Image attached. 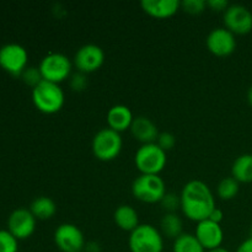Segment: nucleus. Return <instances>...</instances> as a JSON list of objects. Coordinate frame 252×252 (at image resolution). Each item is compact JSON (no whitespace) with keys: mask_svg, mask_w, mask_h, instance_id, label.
<instances>
[{"mask_svg":"<svg viewBox=\"0 0 252 252\" xmlns=\"http://www.w3.org/2000/svg\"><path fill=\"white\" fill-rule=\"evenodd\" d=\"M157 144L167 153L176 145V137L170 132H161L158 137Z\"/></svg>","mask_w":252,"mask_h":252,"instance_id":"obj_28","label":"nucleus"},{"mask_svg":"<svg viewBox=\"0 0 252 252\" xmlns=\"http://www.w3.org/2000/svg\"><path fill=\"white\" fill-rule=\"evenodd\" d=\"M130 252H162L164 236L152 224H139L128 238Z\"/></svg>","mask_w":252,"mask_h":252,"instance_id":"obj_3","label":"nucleus"},{"mask_svg":"<svg viewBox=\"0 0 252 252\" xmlns=\"http://www.w3.org/2000/svg\"><path fill=\"white\" fill-rule=\"evenodd\" d=\"M250 233H251V238H252V225H251V230H250Z\"/></svg>","mask_w":252,"mask_h":252,"instance_id":"obj_35","label":"nucleus"},{"mask_svg":"<svg viewBox=\"0 0 252 252\" xmlns=\"http://www.w3.org/2000/svg\"><path fill=\"white\" fill-rule=\"evenodd\" d=\"M30 211L37 220H48L57 213V204L52 198L47 196H39L32 201Z\"/></svg>","mask_w":252,"mask_h":252,"instance_id":"obj_20","label":"nucleus"},{"mask_svg":"<svg viewBox=\"0 0 252 252\" xmlns=\"http://www.w3.org/2000/svg\"><path fill=\"white\" fill-rule=\"evenodd\" d=\"M132 193L144 203H160L166 192V185L160 175L140 174L132 184Z\"/></svg>","mask_w":252,"mask_h":252,"instance_id":"obj_5","label":"nucleus"},{"mask_svg":"<svg viewBox=\"0 0 252 252\" xmlns=\"http://www.w3.org/2000/svg\"><path fill=\"white\" fill-rule=\"evenodd\" d=\"M29 64V53L19 43H6L0 47V68L14 76H21Z\"/></svg>","mask_w":252,"mask_h":252,"instance_id":"obj_8","label":"nucleus"},{"mask_svg":"<svg viewBox=\"0 0 252 252\" xmlns=\"http://www.w3.org/2000/svg\"><path fill=\"white\" fill-rule=\"evenodd\" d=\"M211 220L216 221V223L218 224H221V221H223L224 219V212L221 211L220 208H218V207H216V208L213 209V212L211 213V216H209V218Z\"/></svg>","mask_w":252,"mask_h":252,"instance_id":"obj_31","label":"nucleus"},{"mask_svg":"<svg viewBox=\"0 0 252 252\" xmlns=\"http://www.w3.org/2000/svg\"><path fill=\"white\" fill-rule=\"evenodd\" d=\"M162 209H164L166 213H176V211L179 208H181V199H180V194L171 193V192H167L164 196V198L160 202Z\"/></svg>","mask_w":252,"mask_h":252,"instance_id":"obj_25","label":"nucleus"},{"mask_svg":"<svg viewBox=\"0 0 252 252\" xmlns=\"http://www.w3.org/2000/svg\"><path fill=\"white\" fill-rule=\"evenodd\" d=\"M248 102L250 103V106L252 107V85L249 88V90H248Z\"/></svg>","mask_w":252,"mask_h":252,"instance_id":"obj_34","label":"nucleus"},{"mask_svg":"<svg viewBox=\"0 0 252 252\" xmlns=\"http://www.w3.org/2000/svg\"><path fill=\"white\" fill-rule=\"evenodd\" d=\"M181 211L192 221L206 220L216 208V198L211 187L201 180L189 181L180 193Z\"/></svg>","mask_w":252,"mask_h":252,"instance_id":"obj_1","label":"nucleus"},{"mask_svg":"<svg viewBox=\"0 0 252 252\" xmlns=\"http://www.w3.org/2000/svg\"><path fill=\"white\" fill-rule=\"evenodd\" d=\"M225 29L234 34H248L252 31V12L241 4H231L223 15Z\"/></svg>","mask_w":252,"mask_h":252,"instance_id":"obj_11","label":"nucleus"},{"mask_svg":"<svg viewBox=\"0 0 252 252\" xmlns=\"http://www.w3.org/2000/svg\"><path fill=\"white\" fill-rule=\"evenodd\" d=\"M130 133L133 137L140 142L142 144H150V143H157L158 137H159V129L157 125L153 122L150 118L145 116H138L133 120L132 126H130Z\"/></svg>","mask_w":252,"mask_h":252,"instance_id":"obj_16","label":"nucleus"},{"mask_svg":"<svg viewBox=\"0 0 252 252\" xmlns=\"http://www.w3.org/2000/svg\"><path fill=\"white\" fill-rule=\"evenodd\" d=\"M32 102L39 112L54 115L63 108L65 95L59 84L42 80L32 89Z\"/></svg>","mask_w":252,"mask_h":252,"instance_id":"obj_2","label":"nucleus"},{"mask_svg":"<svg viewBox=\"0 0 252 252\" xmlns=\"http://www.w3.org/2000/svg\"><path fill=\"white\" fill-rule=\"evenodd\" d=\"M166 162V152H164L157 143L142 144L135 152V167L143 175H159L165 169Z\"/></svg>","mask_w":252,"mask_h":252,"instance_id":"obj_4","label":"nucleus"},{"mask_svg":"<svg viewBox=\"0 0 252 252\" xmlns=\"http://www.w3.org/2000/svg\"><path fill=\"white\" fill-rule=\"evenodd\" d=\"M86 86H88L86 74L78 71L70 76V88L73 91H83L85 90Z\"/></svg>","mask_w":252,"mask_h":252,"instance_id":"obj_29","label":"nucleus"},{"mask_svg":"<svg viewBox=\"0 0 252 252\" xmlns=\"http://www.w3.org/2000/svg\"><path fill=\"white\" fill-rule=\"evenodd\" d=\"M207 6L212 7V9L217 10V11H225L229 6V2L226 0H208Z\"/></svg>","mask_w":252,"mask_h":252,"instance_id":"obj_30","label":"nucleus"},{"mask_svg":"<svg viewBox=\"0 0 252 252\" xmlns=\"http://www.w3.org/2000/svg\"><path fill=\"white\" fill-rule=\"evenodd\" d=\"M107 120L108 128L116 130L118 133H122L125 130L130 129L134 116L128 106L126 105H115L107 111Z\"/></svg>","mask_w":252,"mask_h":252,"instance_id":"obj_17","label":"nucleus"},{"mask_svg":"<svg viewBox=\"0 0 252 252\" xmlns=\"http://www.w3.org/2000/svg\"><path fill=\"white\" fill-rule=\"evenodd\" d=\"M240 191V182L236 181L233 176L224 177L217 186V194L223 201H230L238 196Z\"/></svg>","mask_w":252,"mask_h":252,"instance_id":"obj_23","label":"nucleus"},{"mask_svg":"<svg viewBox=\"0 0 252 252\" xmlns=\"http://www.w3.org/2000/svg\"><path fill=\"white\" fill-rule=\"evenodd\" d=\"M172 252H206L194 234L184 233L174 240Z\"/></svg>","mask_w":252,"mask_h":252,"instance_id":"obj_22","label":"nucleus"},{"mask_svg":"<svg viewBox=\"0 0 252 252\" xmlns=\"http://www.w3.org/2000/svg\"><path fill=\"white\" fill-rule=\"evenodd\" d=\"M37 219L29 208H17L7 218V230L17 239L26 240L33 235Z\"/></svg>","mask_w":252,"mask_h":252,"instance_id":"obj_12","label":"nucleus"},{"mask_svg":"<svg viewBox=\"0 0 252 252\" xmlns=\"http://www.w3.org/2000/svg\"><path fill=\"white\" fill-rule=\"evenodd\" d=\"M181 7L191 15H198L204 11L207 7L206 0H184L181 1Z\"/></svg>","mask_w":252,"mask_h":252,"instance_id":"obj_27","label":"nucleus"},{"mask_svg":"<svg viewBox=\"0 0 252 252\" xmlns=\"http://www.w3.org/2000/svg\"><path fill=\"white\" fill-rule=\"evenodd\" d=\"M206 252H230L228 250V249L223 248V246H220V248H217V249H213V250H208Z\"/></svg>","mask_w":252,"mask_h":252,"instance_id":"obj_33","label":"nucleus"},{"mask_svg":"<svg viewBox=\"0 0 252 252\" xmlns=\"http://www.w3.org/2000/svg\"><path fill=\"white\" fill-rule=\"evenodd\" d=\"M231 176L240 184H252V154H243L234 160Z\"/></svg>","mask_w":252,"mask_h":252,"instance_id":"obj_19","label":"nucleus"},{"mask_svg":"<svg viewBox=\"0 0 252 252\" xmlns=\"http://www.w3.org/2000/svg\"><path fill=\"white\" fill-rule=\"evenodd\" d=\"M160 233L167 239L176 240L184 234V223L176 213H165L160 220Z\"/></svg>","mask_w":252,"mask_h":252,"instance_id":"obj_21","label":"nucleus"},{"mask_svg":"<svg viewBox=\"0 0 252 252\" xmlns=\"http://www.w3.org/2000/svg\"><path fill=\"white\" fill-rule=\"evenodd\" d=\"M54 244L62 252H83L85 236L79 226L71 223H63L54 231Z\"/></svg>","mask_w":252,"mask_h":252,"instance_id":"obj_9","label":"nucleus"},{"mask_svg":"<svg viewBox=\"0 0 252 252\" xmlns=\"http://www.w3.org/2000/svg\"><path fill=\"white\" fill-rule=\"evenodd\" d=\"M19 240L9 230H0V252H17Z\"/></svg>","mask_w":252,"mask_h":252,"instance_id":"obj_24","label":"nucleus"},{"mask_svg":"<svg viewBox=\"0 0 252 252\" xmlns=\"http://www.w3.org/2000/svg\"><path fill=\"white\" fill-rule=\"evenodd\" d=\"M73 65V62L65 54L51 52L42 58L38 69L43 80L61 84L70 76Z\"/></svg>","mask_w":252,"mask_h":252,"instance_id":"obj_7","label":"nucleus"},{"mask_svg":"<svg viewBox=\"0 0 252 252\" xmlns=\"http://www.w3.org/2000/svg\"><path fill=\"white\" fill-rule=\"evenodd\" d=\"M105 63V52L100 46L88 43L81 46L74 56L73 64L78 71L90 74L98 70Z\"/></svg>","mask_w":252,"mask_h":252,"instance_id":"obj_10","label":"nucleus"},{"mask_svg":"<svg viewBox=\"0 0 252 252\" xmlns=\"http://www.w3.org/2000/svg\"><path fill=\"white\" fill-rule=\"evenodd\" d=\"M123 140L121 133L111 129L102 128L98 130L93 138L91 149L96 159L101 161H111L118 158L122 152Z\"/></svg>","mask_w":252,"mask_h":252,"instance_id":"obj_6","label":"nucleus"},{"mask_svg":"<svg viewBox=\"0 0 252 252\" xmlns=\"http://www.w3.org/2000/svg\"><path fill=\"white\" fill-rule=\"evenodd\" d=\"M21 78L27 85L32 86V89H33L34 86L38 85V84L43 80V78H42L41 75V71H39V69L36 68V66H27L24 70V73L21 74Z\"/></svg>","mask_w":252,"mask_h":252,"instance_id":"obj_26","label":"nucleus"},{"mask_svg":"<svg viewBox=\"0 0 252 252\" xmlns=\"http://www.w3.org/2000/svg\"><path fill=\"white\" fill-rule=\"evenodd\" d=\"M206 44L209 52L214 56L228 57L236 49L235 34L225 27H217L208 33Z\"/></svg>","mask_w":252,"mask_h":252,"instance_id":"obj_13","label":"nucleus"},{"mask_svg":"<svg viewBox=\"0 0 252 252\" xmlns=\"http://www.w3.org/2000/svg\"><path fill=\"white\" fill-rule=\"evenodd\" d=\"M194 236L206 251L220 248L224 241L223 228L220 224L216 223L211 219H206V220L197 223Z\"/></svg>","mask_w":252,"mask_h":252,"instance_id":"obj_14","label":"nucleus"},{"mask_svg":"<svg viewBox=\"0 0 252 252\" xmlns=\"http://www.w3.org/2000/svg\"><path fill=\"white\" fill-rule=\"evenodd\" d=\"M236 252H252V238L251 236L249 239H246L245 241H243V243L239 245Z\"/></svg>","mask_w":252,"mask_h":252,"instance_id":"obj_32","label":"nucleus"},{"mask_svg":"<svg viewBox=\"0 0 252 252\" xmlns=\"http://www.w3.org/2000/svg\"><path fill=\"white\" fill-rule=\"evenodd\" d=\"M143 11L155 19H169L181 7L179 0H143L140 2Z\"/></svg>","mask_w":252,"mask_h":252,"instance_id":"obj_15","label":"nucleus"},{"mask_svg":"<svg viewBox=\"0 0 252 252\" xmlns=\"http://www.w3.org/2000/svg\"><path fill=\"white\" fill-rule=\"evenodd\" d=\"M113 220L121 230L129 231V233H132L140 224L137 209L129 204H122L118 207L113 213Z\"/></svg>","mask_w":252,"mask_h":252,"instance_id":"obj_18","label":"nucleus"}]
</instances>
